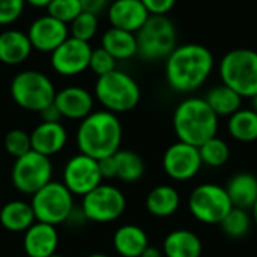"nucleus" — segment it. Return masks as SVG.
<instances>
[{"label": "nucleus", "mask_w": 257, "mask_h": 257, "mask_svg": "<svg viewBox=\"0 0 257 257\" xmlns=\"http://www.w3.org/2000/svg\"><path fill=\"white\" fill-rule=\"evenodd\" d=\"M32 51L33 47L26 32L15 27H6L0 32V62L3 65H21L30 57Z\"/></svg>", "instance_id": "nucleus-20"}, {"label": "nucleus", "mask_w": 257, "mask_h": 257, "mask_svg": "<svg viewBox=\"0 0 257 257\" xmlns=\"http://www.w3.org/2000/svg\"><path fill=\"white\" fill-rule=\"evenodd\" d=\"M111 244L120 257H140L149 245V238L140 226L123 224L114 230Z\"/></svg>", "instance_id": "nucleus-21"}, {"label": "nucleus", "mask_w": 257, "mask_h": 257, "mask_svg": "<svg viewBox=\"0 0 257 257\" xmlns=\"http://www.w3.org/2000/svg\"><path fill=\"white\" fill-rule=\"evenodd\" d=\"M12 101L23 110L41 113L54 102L56 87L51 78L38 69H24L11 80Z\"/></svg>", "instance_id": "nucleus-5"}, {"label": "nucleus", "mask_w": 257, "mask_h": 257, "mask_svg": "<svg viewBox=\"0 0 257 257\" xmlns=\"http://www.w3.org/2000/svg\"><path fill=\"white\" fill-rule=\"evenodd\" d=\"M53 163L48 157L35 151L14 160L11 167V182L14 188L24 194L33 196L38 190L53 181Z\"/></svg>", "instance_id": "nucleus-9"}, {"label": "nucleus", "mask_w": 257, "mask_h": 257, "mask_svg": "<svg viewBox=\"0 0 257 257\" xmlns=\"http://www.w3.org/2000/svg\"><path fill=\"white\" fill-rule=\"evenodd\" d=\"M140 257H164V254H163V251L160 248H157L154 245H148L146 250L142 253Z\"/></svg>", "instance_id": "nucleus-41"}, {"label": "nucleus", "mask_w": 257, "mask_h": 257, "mask_svg": "<svg viewBox=\"0 0 257 257\" xmlns=\"http://www.w3.org/2000/svg\"><path fill=\"white\" fill-rule=\"evenodd\" d=\"M86 257H110L108 254H105V253H92V254H89V256Z\"/></svg>", "instance_id": "nucleus-45"}, {"label": "nucleus", "mask_w": 257, "mask_h": 257, "mask_svg": "<svg viewBox=\"0 0 257 257\" xmlns=\"http://www.w3.org/2000/svg\"><path fill=\"white\" fill-rule=\"evenodd\" d=\"M164 257H202V239L191 230L176 229L167 233L163 241Z\"/></svg>", "instance_id": "nucleus-22"}, {"label": "nucleus", "mask_w": 257, "mask_h": 257, "mask_svg": "<svg viewBox=\"0 0 257 257\" xmlns=\"http://www.w3.org/2000/svg\"><path fill=\"white\" fill-rule=\"evenodd\" d=\"M50 257H65V256H62V254H57V253H56V254H53V256H50Z\"/></svg>", "instance_id": "nucleus-46"}, {"label": "nucleus", "mask_w": 257, "mask_h": 257, "mask_svg": "<svg viewBox=\"0 0 257 257\" xmlns=\"http://www.w3.org/2000/svg\"><path fill=\"white\" fill-rule=\"evenodd\" d=\"M45 9L48 15L68 26L83 12L80 0H51Z\"/></svg>", "instance_id": "nucleus-34"}, {"label": "nucleus", "mask_w": 257, "mask_h": 257, "mask_svg": "<svg viewBox=\"0 0 257 257\" xmlns=\"http://www.w3.org/2000/svg\"><path fill=\"white\" fill-rule=\"evenodd\" d=\"M50 2H51V0H26V5H30L32 8L42 9V8H47Z\"/></svg>", "instance_id": "nucleus-42"}, {"label": "nucleus", "mask_w": 257, "mask_h": 257, "mask_svg": "<svg viewBox=\"0 0 257 257\" xmlns=\"http://www.w3.org/2000/svg\"><path fill=\"white\" fill-rule=\"evenodd\" d=\"M227 131L232 139L241 143L257 140V113L253 108H239L227 120Z\"/></svg>", "instance_id": "nucleus-28"}, {"label": "nucleus", "mask_w": 257, "mask_h": 257, "mask_svg": "<svg viewBox=\"0 0 257 257\" xmlns=\"http://www.w3.org/2000/svg\"><path fill=\"white\" fill-rule=\"evenodd\" d=\"M30 205L36 221L56 227L65 224L75 209L72 193L60 181H51L38 190L30 196Z\"/></svg>", "instance_id": "nucleus-8"}, {"label": "nucleus", "mask_w": 257, "mask_h": 257, "mask_svg": "<svg viewBox=\"0 0 257 257\" xmlns=\"http://www.w3.org/2000/svg\"><path fill=\"white\" fill-rule=\"evenodd\" d=\"M116 62L117 60L111 54H108L102 47H98L92 50L90 60H89V71L93 72L96 77H101L114 71Z\"/></svg>", "instance_id": "nucleus-35"}, {"label": "nucleus", "mask_w": 257, "mask_h": 257, "mask_svg": "<svg viewBox=\"0 0 257 257\" xmlns=\"http://www.w3.org/2000/svg\"><path fill=\"white\" fill-rule=\"evenodd\" d=\"M137 56L145 62L166 60L178 47V33L167 15H151L136 33Z\"/></svg>", "instance_id": "nucleus-6"}, {"label": "nucleus", "mask_w": 257, "mask_h": 257, "mask_svg": "<svg viewBox=\"0 0 257 257\" xmlns=\"http://www.w3.org/2000/svg\"><path fill=\"white\" fill-rule=\"evenodd\" d=\"M26 11V0H0V27H11Z\"/></svg>", "instance_id": "nucleus-36"}, {"label": "nucleus", "mask_w": 257, "mask_h": 257, "mask_svg": "<svg viewBox=\"0 0 257 257\" xmlns=\"http://www.w3.org/2000/svg\"><path fill=\"white\" fill-rule=\"evenodd\" d=\"M149 17L142 0H111L107 8L110 26L131 33H137Z\"/></svg>", "instance_id": "nucleus-17"}, {"label": "nucleus", "mask_w": 257, "mask_h": 257, "mask_svg": "<svg viewBox=\"0 0 257 257\" xmlns=\"http://www.w3.org/2000/svg\"><path fill=\"white\" fill-rule=\"evenodd\" d=\"M80 209L87 221L98 224L113 223L123 215L126 197L120 188L110 184H101L81 197Z\"/></svg>", "instance_id": "nucleus-10"}, {"label": "nucleus", "mask_w": 257, "mask_h": 257, "mask_svg": "<svg viewBox=\"0 0 257 257\" xmlns=\"http://www.w3.org/2000/svg\"><path fill=\"white\" fill-rule=\"evenodd\" d=\"M114 161H116V178L122 182L126 184H134L140 181L145 175V161L143 158L130 149H119L114 154Z\"/></svg>", "instance_id": "nucleus-29"}, {"label": "nucleus", "mask_w": 257, "mask_h": 257, "mask_svg": "<svg viewBox=\"0 0 257 257\" xmlns=\"http://www.w3.org/2000/svg\"><path fill=\"white\" fill-rule=\"evenodd\" d=\"M221 83L233 89L242 98L257 95V51L235 48L226 53L218 65Z\"/></svg>", "instance_id": "nucleus-7"}, {"label": "nucleus", "mask_w": 257, "mask_h": 257, "mask_svg": "<svg viewBox=\"0 0 257 257\" xmlns=\"http://www.w3.org/2000/svg\"><path fill=\"white\" fill-rule=\"evenodd\" d=\"M251 108L257 113V95H254V96L251 98Z\"/></svg>", "instance_id": "nucleus-44"}, {"label": "nucleus", "mask_w": 257, "mask_h": 257, "mask_svg": "<svg viewBox=\"0 0 257 257\" xmlns=\"http://www.w3.org/2000/svg\"><path fill=\"white\" fill-rule=\"evenodd\" d=\"M29 41L33 50L39 53H53L62 42H65L69 35V26L45 14L35 18L27 29Z\"/></svg>", "instance_id": "nucleus-15"}, {"label": "nucleus", "mask_w": 257, "mask_h": 257, "mask_svg": "<svg viewBox=\"0 0 257 257\" xmlns=\"http://www.w3.org/2000/svg\"><path fill=\"white\" fill-rule=\"evenodd\" d=\"M149 15H167L176 5V0H142Z\"/></svg>", "instance_id": "nucleus-37"}, {"label": "nucleus", "mask_w": 257, "mask_h": 257, "mask_svg": "<svg viewBox=\"0 0 257 257\" xmlns=\"http://www.w3.org/2000/svg\"><path fill=\"white\" fill-rule=\"evenodd\" d=\"M164 62L166 81L178 93H191L200 89L215 65L212 51L202 44L178 45Z\"/></svg>", "instance_id": "nucleus-1"}, {"label": "nucleus", "mask_w": 257, "mask_h": 257, "mask_svg": "<svg viewBox=\"0 0 257 257\" xmlns=\"http://www.w3.org/2000/svg\"><path fill=\"white\" fill-rule=\"evenodd\" d=\"M205 101L218 117H230L242 105V96L223 83L208 90Z\"/></svg>", "instance_id": "nucleus-27"}, {"label": "nucleus", "mask_w": 257, "mask_h": 257, "mask_svg": "<svg viewBox=\"0 0 257 257\" xmlns=\"http://www.w3.org/2000/svg\"><path fill=\"white\" fill-rule=\"evenodd\" d=\"M59 241L56 226L35 221L23 233V250L27 257H50L56 254Z\"/></svg>", "instance_id": "nucleus-18"}, {"label": "nucleus", "mask_w": 257, "mask_h": 257, "mask_svg": "<svg viewBox=\"0 0 257 257\" xmlns=\"http://www.w3.org/2000/svg\"><path fill=\"white\" fill-rule=\"evenodd\" d=\"M123 128L117 114L107 110H93L80 120L75 145L80 154L101 160L114 155L122 145Z\"/></svg>", "instance_id": "nucleus-2"}, {"label": "nucleus", "mask_w": 257, "mask_h": 257, "mask_svg": "<svg viewBox=\"0 0 257 257\" xmlns=\"http://www.w3.org/2000/svg\"><path fill=\"white\" fill-rule=\"evenodd\" d=\"M93 96L104 110L122 114L139 105L142 90L139 83L128 72L116 68L114 71L96 78Z\"/></svg>", "instance_id": "nucleus-4"}, {"label": "nucleus", "mask_w": 257, "mask_h": 257, "mask_svg": "<svg viewBox=\"0 0 257 257\" xmlns=\"http://www.w3.org/2000/svg\"><path fill=\"white\" fill-rule=\"evenodd\" d=\"M32 151L51 158L62 152L68 143V131L62 122L38 123L30 133Z\"/></svg>", "instance_id": "nucleus-19"}, {"label": "nucleus", "mask_w": 257, "mask_h": 257, "mask_svg": "<svg viewBox=\"0 0 257 257\" xmlns=\"http://www.w3.org/2000/svg\"><path fill=\"white\" fill-rule=\"evenodd\" d=\"M218 119L205 98L190 96L182 99L173 111V131L179 142L199 148L217 136Z\"/></svg>", "instance_id": "nucleus-3"}, {"label": "nucleus", "mask_w": 257, "mask_h": 257, "mask_svg": "<svg viewBox=\"0 0 257 257\" xmlns=\"http://www.w3.org/2000/svg\"><path fill=\"white\" fill-rule=\"evenodd\" d=\"M199 154H200V160L203 166L218 169V167H223L229 161L230 149H229V145L223 139L215 136L199 146Z\"/></svg>", "instance_id": "nucleus-31"}, {"label": "nucleus", "mask_w": 257, "mask_h": 257, "mask_svg": "<svg viewBox=\"0 0 257 257\" xmlns=\"http://www.w3.org/2000/svg\"><path fill=\"white\" fill-rule=\"evenodd\" d=\"M110 2L111 0H80L83 11L92 12V14H96V15H99L101 12L107 11Z\"/></svg>", "instance_id": "nucleus-39"}, {"label": "nucleus", "mask_w": 257, "mask_h": 257, "mask_svg": "<svg viewBox=\"0 0 257 257\" xmlns=\"http://www.w3.org/2000/svg\"><path fill=\"white\" fill-rule=\"evenodd\" d=\"M202 166L199 148L179 140L170 145L163 155L164 173L176 182H187L196 178Z\"/></svg>", "instance_id": "nucleus-14"}, {"label": "nucleus", "mask_w": 257, "mask_h": 257, "mask_svg": "<svg viewBox=\"0 0 257 257\" xmlns=\"http://www.w3.org/2000/svg\"><path fill=\"white\" fill-rule=\"evenodd\" d=\"M99 29V20L96 14L83 11L71 24H69V35L72 38L90 42L95 38Z\"/></svg>", "instance_id": "nucleus-32"}, {"label": "nucleus", "mask_w": 257, "mask_h": 257, "mask_svg": "<svg viewBox=\"0 0 257 257\" xmlns=\"http://www.w3.org/2000/svg\"><path fill=\"white\" fill-rule=\"evenodd\" d=\"M98 166H99V172H101L102 179H114L116 178L117 169H116L114 155L98 160Z\"/></svg>", "instance_id": "nucleus-38"}, {"label": "nucleus", "mask_w": 257, "mask_h": 257, "mask_svg": "<svg viewBox=\"0 0 257 257\" xmlns=\"http://www.w3.org/2000/svg\"><path fill=\"white\" fill-rule=\"evenodd\" d=\"M53 104L57 107L62 119L80 122L93 111L95 96L81 86H66L56 92Z\"/></svg>", "instance_id": "nucleus-16"}, {"label": "nucleus", "mask_w": 257, "mask_h": 257, "mask_svg": "<svg viewBox=\"0 0 257 257\" xmlns=\"http://www.w3.org/2000/svg\"><path fill=\"white\" fill-rule=\"evenodd\" d=\"M218 226L221 227L223 233L232 239L244 238L253 226L251 214L247 209H241V208L233 206L226 214V217L223 218V221Z\"/></svg>", "instance_id": "nucleus-30"}, {"label": "nucleus", "mask_w": 257, "mask_h": 257, "mask_svg": "<svg viewBox=\"0 0 257 257\" xmlns=\"http://www.w3.org/2000/svg\"><path fill=\"white\" fill-rule=\"evenodd\" d=\"M101 47L116 60H130L137 56L136 33L116 27H110L102 33Z\"/></svg>", "instance_id": "nucleus-26"}, {"label": "nucleus", "mask_w": 257, "mask_h": 257, "mask_svg": "<svg viewBox=\"0 0 257 257\" xmlns=\"http://www.w3.org/2000/svg\"><path fill=\"white\" fill-rule=\"evenodd\" d=\"M0 206H2V205H0Z\"/></svg>", "instance_id": "nucleus-48"}, {"label": "nucleus", "mask_w": 257, "mask_h": 257, "mask_svg": "<svg viewBox=\"0 0 257 257\" xmlns=\"http://www.w3.org/2000/svg\"><path fill=\"white\" fill-rule=\"evenodd\" d=\"M146 211L157 218H167L178 212L181 206L179 191L172 185H157L154 187L145 200Z\"/></svg>", "instance_id": "nucleus-24"}, {"label": "nucleus", "mask_w": 257, "mask_h": 257, "mask_svg": "<svg viewBox=\"0 0 257 257\" xmlns=\"http://www.w3.org/2000/svg\"><path fill=\"white\" fill-rule=\"evenodd\" d=\"M3 148H5V151H6V154L9 157L17 160V158H20V157H23V155H26L27 152L32 151L30 134L26 133L24 130H20V128L11 130L5 136Z\"/></svg>", "instance_id": "nucleus-33"}, {"label": "nucleus", "mask_w": 257, "mask_h": 257, "mask_svg": "<svg viewBox=\"0 0 257 257\" xmlns=\"http://www.w3.org/2000/svg\"><path fill=\"white\" fill-rule=\"evenodd\" d=\"M92 50L90 42L69 36L50 54L51 69L62 77H77L89 69Z\"/></svg>", "instance_id": "nucleus-13"}, {"label": "nucleus", "mask_w": 257, "mask_h": 257, "mask_svg": "<svg viewBox=\"0 0 257 257\" xmlns=\"http://www.w3.org/2000/svg\"><path fill=\"white\" fill-rule=\"evenodd\" d=\"M39 114H41L42 122H62V116H60V113L54 104L45 107Z\"/></svg>", "instance_id": "nucleus-40"}, {"label": "nucleus", "mask_w": 257, "mask_h": 257, "mask_svg": "<svg viewBox=\"0 0 257 257\" xmlns=\"http://www.w3.org/2000/svg\"><path fill=\"white\" fill-rule=\"evenodd\" d=\"M36 221L30 202L9 200L0 206V224L6 232L24 233Z\"/></svg>", "instance_id": "nucleus-23"}, {"label": "nucleus", "mask_w": 257, "mask_h": 257, "mask_svg": "<svg viewBox=\"0 0 257 257\" xmlns=\"http://www.w3.org/2000/svg\"><path fill=\"white\" fill-rule=\"evenodd\" d=\"M250 214H251L253 224L257 227V199H256V202H254V205H253V206H251V209H250Z\"/></svg>", "instance_id": "nucleus-43"}, {"label": "nucleus", "mask_w": 257, "mask_h": 257, "mask_svg": "<svg viewBox=\"0 0 257 257\" xmlns=\"http://www.w3.org/2000/svg\"><path fill=\"white\" fill-rule=\"evenodd\" d=\"M233 208L223 185L206 182L196 187L188 197L191 215L203 224H220L226 214Z\"/></svg>", "instance_id": "nucleus-11"}, {"label": "nucleus", "mask_w": 257, "mask_h": 257, "mask_svg": "<svg viewBox=\"0 0 257 257\" xmlns=\"http://www.w3.org/2000/svg\"><path fill=\"white\" fill-rule=\"evenodd\" d=\"M235 208L250 211L257 199V178L253 173L241 172L232 176L224 187Z\"/></svg>", "instance_id": "nucleus-25"}, {"label": "nucleus", "mask_w": 257, "mask_h": 257, "mask_svg": "<svg viewBox=\"0 0 257 257\" xmlns=\"http://www.w3.org/2000/svg\"><path fill=\"white\" fill-rule=\"evenodd\" d=\"M0 173H2V160H0Z\"/></svg>", "instance_id": "nucleus-47"}, {"label": "nucleus", "mask_w": 257, "mask_h": 257, "mask_svg": "<svg viewBox=\"0 0 257 257\" xmlns=\"http://www.w3.org/2000/svg\"><path fill=\"white\" fill-rule=\"evenodd\" d=\"M98 160L84 154L72 155L63 166L62 184L72 193L74 197H84L87 193L102 184Z\"/></svg>", "instance_id": "nucleus-12"}]
</instances>
